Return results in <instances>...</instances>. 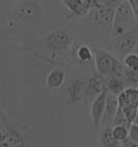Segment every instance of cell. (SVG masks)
Returning <instances> with one entry per match:
<instances>
[{"label": "cell", "mask_w": 138, "mask_h": 147, "mask_svg": "<svg viewBox=\"0 0 138 147\" xmlns=\"http://www.w3.org/2000/svg\"><path fill=\"white\" fill-rule=\"evenodd\" d=\"M51 0H16L9 11L6 28L16 33L27 28L45 27L52 18Z\"/></svg>", "instance_id": "1"}, {"label": "cell", "mask_w": 138, "mask_h": 147, "mask_svg": "<svg viewBox=\"0 0 138 147\" xmlns=\"http://www.w3.org/2000/svg\"><path fill=\"white\" fill-rule=\"evenodd\" d=\"M75 33L67 27L53 28L37 41V49L41 52L58 55L67 52L75 43Z\"/></svg>", "instance_id": "2"}, {"label": "cell", "mask_w": 138, "mask_h": 147, "mask_svg": "<svg viewBox=\"0 0 138 147\" xmlns=\"http://www.w3.org/2000/svg\"><path fill=\"white\" fill-rule=\"evenodd\" d=\"M94 67L95 71L104 80L113 76H122L125 73V67L122 60L110 52L108 49L102 47H94Z\"/></svg>", "instance_id": "3"}, {"label": "cell", "mask_w": 138, "mask_h": 147, "mask_svg": "<svg viewBox=\"0 0 138 147\" xmlns=\"http://www.w3.org/2000/svg\"><path fill=\"white\" fill-rule=\"evenodd\" d=\"M104 48L123 60L128 53L134 52L138 48V26L130 31H127L117 36H112L106 42Z\"/></svg>", "instance_id": "4"}, {"label": "cell", "mask_w": 138, "mask_h": 147, "mask_svg": "<svg viewBox=\"0 0 138 147\" xmlns=\"http://www.w3.org/2000/svg\"><path fill=\"white\" fill-rule=\"evenodd\" d=\"M138 26V21L134 14L128 0H123L115 8L113 28L110 37L130 31Z\"/></svg>", "instance_id": "5"}, {"label": "cell", "mask_w": 138, "mask_h": 147, "mask_svg": "<svg viewBox=\"0 0 138 147\" xmlns=\"http://www.w3.org/2000/svg\"><path fill=\"white\" fill-rule=\"evenodd\" d=\"M115 7L103 4H93L90 12L87 16L98 29L103 31L108 36H110L112 28H113Z\"/></svg>", "instance_id": "6"}, {"label": "cell", "mask_w": 138, "mask_h": 147, "mask_svg": "<svg viewBox=\"0 0 138 147\" xmlns=\"http://www.w3.org/2000/svg\"><path fill=\"white\" fill-rule=\"evenodd\" d=\"M88 81L84 77H78L67 85V104L79 103L84 101Z\"/></svg>", "instance_id": "7"}, {"label": "cell", "mask_w": 138, "mask_h": 147, "mask_svg": "<svg viewBox=\"0 0 138 147\" xmlns=\"http://www.w3.org/2000/svg\"><path fill=\"white\" fill-rule=\"evenodd\" d=\"M60 3L67 9L71 16H86L93 7V0H60Z\"/></svg>", "instance_id": "8"}, {"label": "cell", "mask_w": 138, "mask_h": 147, "mask_svg": "<svg viewBox=\"0 0 138 147\" xmlns=\"http://www.w3.org/2000/svg\"><path fill=\"white\" fill-rule=\"evenodd\" d=\"M106 89V80H104L100 75L98 74H94L93 76L90 77V79L88 80L87 88H86V93L85 97H84V103L85 106L87 107L88 105H90V103L92 102V100L99 95L102 91H104Z\"/></svg>", "instance_id": "9"}, {"label": "cell", "mask_w": 138, "mask_h": 147, "mask_svg": "<svg viewBox=\"0 0 138 147\" xmlns=\"http://www.w3.org/2000/svg\"><path fill=\"white\" fill-rule=\"evenodd\" d=\"M106 91L104 90L99 95H97L89 105V115L91 119V123L94 128H100L101 117L103 115L104 107H106Z\"/></svg>", "instance_id": "10"}, {"label": "cell", "mask_w": 138, "mask_h": 147, "mask_svg": "<svg viewBox=\"0 0 138 147\" xmlns=\"http://www.w3.org/2000/svg\"><path fill=\"white\" fill-rule=\"evenodd\" d=\"M72 57L80 65L94 63L93 49L86 44H75L72 46Z\"/></svg>", "instance_id": "11"}, {"label": "cell", "mask_w": 138, "mask_h": 147, "mask_svg": "<svg viewBox=\"0 0 138 147\" xmlns=\"http://www.w3.org/2000/svg\"><path fill=\"white\" fill-rule=\"evenodd\" d=\"M119 103H118V97L117 95L106 91V107L102 117H101L100 127L108 126V125H113L114 119L117 113Z\"/></svg>", "instance_id": "12"}, {"label": "cell", "mask_w": 138, "mask_h": 147, "mask_svg": "<svg viewBox=\"0 0 138 147\" xmlns=\"http://www.w3.org/2000/svg\"><path fill=\"white\" fill-rule=\"evenodd\" d=\"M67 80V71L60 67H53L46 76L45 85L50 91H54L62 87Z\"/></svg>", "instance_id": "13"}, {"label": "cell", "mask_w": 138, "mask_h": 147, "mask_svg": "<svg viewBox=\"0 0 138 147\" xmlns=\"http://www.w3.org/2000/svg\"><path fill=\"white\" fill-rule=\"evenodd\" d=\"M117 97L118 103H119V106H121V107L128 105L136 106V107L138 106V88H125Z\"/></svg>", "instance_id": "14"}, {"label": "cell", "mask_w": 138, "mask_h": 147, "mask_svg": "<svg viewBox=\"0 0 138 147\" xmlns=\"http://www.w3.org/2000/svg\"><path fill=\"white\" fill-rule=\"evenodd\" d=\"M5 133H6L5 141L2 143L1 146H12V147L26 146L24 136L20 133V131L12 128V127H8V128L5 130Z\"/></svg>", "instance_id": "15"}, {"label": "cell", "mask_w": 138, "mask_h": 147, "mask_svg": "<svg viewBox=\"0 0 138 147\" xmlns=\"http://www.w3.org/2000/svg\"><path fill=\"white\" fill-rule=\"evenodd\" d=\"M112 126L113 125L100 127V132H99V144H100V146H104V147L121 146V144L118 141H116L115 138L113 137Z\"/></svg>", "instance_id": "16"}, {"label": "cell", "mask_w": 138, "mask_h": 147, "mask_svg": "<svg viewBox=\"0 0 138 147\" xmlns=\"http://www.w3.org/2000/svg\"><path fill=\"white\" fill-rule=\"evenodd\" d=\"M125 88H127V85L122 76H113L106 80V89L117 96Z\"/></svg>", "instance_id": "17"}, {"label": "cell", "mask_w": 138, "mask_h": 147, "mask_svg": "<svg viewBox=\"0 0 138 147\" xmlns=\"http://www.w3.org/2000/svg\"><path fill=\"white\" fill-rule=\"evenodd\" d=\"M124 67L126 69L131 71H138V53L137 52H130L123 58L122 60Z\"/></svg>", "instance_id": "18"}, {"label": "cell", "mask_w": 138, "mask_h": 147, "mask_svg": "<svg viewBox=\"0 0 138 147\" xmlns=\"http://www.w3.org/2000/svg\"><path fill=\"white\" fill-rule=\"evenodd\" d=\"M112 133L115 140L121 144L126 138L129 137V128L123 125H113L112 126Z\"/></svg>", "instance_id": "19"}, {"label": "cell", "mask_w": 138, "mask_h": 147, "mask_svg": "<svg viewBox=\"0 0 138 147\" xmlns=\"http://www.w3.org/2000/svg\"><path fill=\"white\" fill-rule=\"evenodd\" d=\"M121 107V106H120ZM123 109V113H124L126 119H128L129 124L131 125L134 123L136 117V111H137V107L136 106H132V105H128V106H124V107H121Z\"/></svg>", "instance_id": "20"}, {"label": "cell", "mask_w": 138, "mask_h": 147, "mask_svg": "<svg viewBox=\"0 0 138 147\" xmlns=\"http://www.w3.org/2000/svg\"><path fill=\"white\" fill-rule=\"evenodd\" d=\"M113 125H123V126H126V127H130V124H129L128 119H126L125 117L124 113H123V109L121 107H118L117 110V113L115 115V119H114V122Z\"/></svg>", "instance_id": "21"}, {"label": "cell", "mask_w": 138, "mask_h": 147, "mask_svg": "<svg viewBox=\"0 0 138 147\" xmlns=\"http://www.w3.org/2000/svg\"><path fill=\"white\" fill-rule=\"evenodd\" d=\"M129 137L138 145V125L131 124L129 127Z\"/></svg>", "instance_id": "22"}, {"label": "cell", "mask_w": 138, "mask_h": 147, "mask_svg": "<svg viewBox=\"0 0 138 147\" xmlns=\"http://www.w3.org/2000/svg\"><path fill=\"white\" fill-rule=\"evenodd\" d=\"M121 146H123V147H136V146H138V145L136 144L133 140H132L131 138L128 137V138H126L124 141L121 142Z\"/></svg>", "instance_id": "23"}, {"label": "cell", "mask_w": 138, "mask_h": 147, "mask_svg": "<svg viewBox=\"0 0 138 147\" xmlns=\"http://www.w3.org/2000/svg\"><path fill=\"white\" fill-rule=\"evenodd\" d=\"M130 5L132 7V10H133L134 14H135L136 18L138 21V0H128Z\"/></svg>", "instance_id": "24"}, {"label": "cell", "mask_w": 138, "mask_h": 147, "mask_svg": "<svg viewBox=\"0 0 138 147\" xmlns=\"http://www.w3.org/2000/svg\"><path fill=\"white\" fill-rule=\"evenodd\" d=\"M5 137H6V133H5V131H3V130L0 129V146H1L2 143L5 141Z\"/></svg>", "instance_id": "25"}, {"label": "cell", "mask_w": 138, "mask_h": 147, "mask_svg": "<svg viewBox=\"0 0 138 147\" xmlns=\"http://www.w3.org/2000/svg\"><path fill=\"white\" fill-rule=\"evenodd\" d=\"M134 124L138 125V106H137V111H136V117H135V121H134Z\"/></svg>", "instance_id": "26"}, {"label": "cell", "mask_w": 138, "mask_h": 147, "mask_svg": "<svg viewBox=\"0 0 138 147\" xmlns=\"http://www.w3.org/2000/svg\"><path fill=\"white\" fill-rule=\"evenodd\" d=\"M5 119V117H4V115H3V113H0V125L2 124V121H3V119Z\"/></svg>", "instance_id": "27"}]
</instances>
